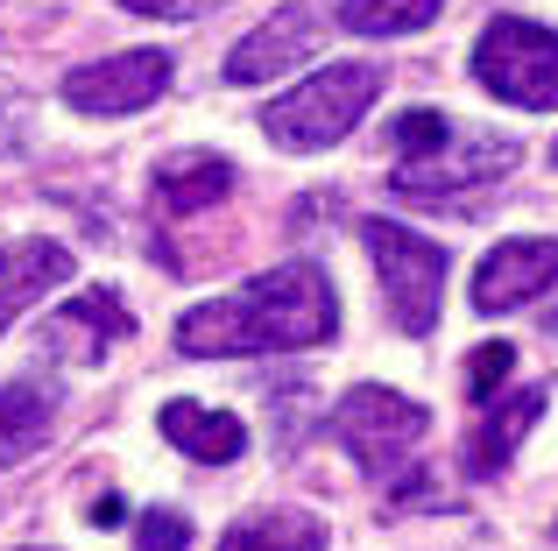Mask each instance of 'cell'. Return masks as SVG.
Listing matches in <instances>:
<instances>
[{
    "label": "cell",
    "instance_id": "3",
    "mask_svg": "<svg viewBox=\"0 0 558 551\" xmlns=\"http://www.w3.org/2000/svg\"><path fill=\"white\" fill-rule=\"evenodd\" d=\"M474 78L488 85L502 107L551 113L558 107V28L523 22V14L488 22L481 42H474Z\"/></svg>",
    "mask_w": 558,
    "mask_h": 551
},
{
    "label": "cell",
    "instance_id": "1",
    "mask_svg": "<svg viewBox=\"0 0 558 551\" xmlns=\"http://www.w3.org/2000/svg\"><path fill=\"white\" fill-rule=\"evenodd\" d=\"M332 332H340V297H332L326 269H312V262H283V269L255 276L247 290H233V297L191 304L178 318V346L205 360L326 346Z\"/></svg>",
    "mask_w": 558,
    "mask_h": 551
},
{
    "label": "cell",
    "instance_id": "13",
    "mask_svg": "<svg viewBox=\"0 0 558 551\" xmlns=\"http://www.w3.org/2000/svg\"><path fill=\"white\" fill-rule=\"evenodd\" d=\"M219 551H326V524L304 510H262L219 538Z\"/></svg>",
    "mask_w": 558,
    "mask_h": 551
},
{
    "label": "cell",
    "instance_id": "11",
    "mask_svg": "<svg viewBox=\"0 0 558 551\" xmlns=\"http://www.w3.org/2000/svg\"><path fill=\"white\" fill-rule=\"evenodd\" d=\"M537 417H545V389H509V403L474 431V445H466V474H502L509 453L531 439Z\"/></svg>",
    "mask_w": 558,
    "mask_h": 551
},
{
    "label": "cell",
    "instance_id": "7",
    "mask_svg": "<svg viewBox=\"0 0 558 551\" xmlns=\"http://www.w3.org/2000/svg\"><path fill=\"white\" fill-rule=\"evenodd\" d=\"M163 85H170V57L163 50H121V57H93V64L64 71V99L78 113H99V121L142 113Z\"/></svg>",
    "mask_w": 558,
    "mask_h": 551
},
{
    "label": "cell",
    "instance_id": "26",
    "mask_svg": "<svg viewBox=\"0 0 558 551\" xmlns=\"http://www.w3.org/2000/svg\"><path fill=\"white\" fill-rule=\"evenodd\" d=\"M0 269H8V262H0Z\"/></svg>",
    "mask_w": 558,
    "mask_h": 551
},
{
    "label": "cell",
    "instance_id": "12",
    "mask_svg": "<svg viewBox=\"0 0 558 551\" xmlns=\"http://www.w3.org/2000/svg\"><path fill=\"white\" fill-rule=\"evenodd\" d=\"M227 192H233V163L227 156H170V163L156 170V198H163L170 212H205Z\"/></svg>",
    "mask_w": 558,
    "mask_h": 551
},
{
    "label": "cell",
    "instance_id": "17",
    "mask_svg": "<svg viewBox=\"0 0 558 551\" xmlns=\"http://www.w3.org/2000/svg\"><path fill=\"white\" fill-rule=\"evenodd\" d=\"M14 283H8V304L0 311H14V304H28L36 290H50V283H64L71 276V255L57 248V241H22V255H14Z\"/></svg>",
    "mask_w": 558,
    "mask_h": 551
},
{
    "label": "cell",
    "instance_id": "6",
    "mask_svg": "<svg viewBox=\"0 0 558 551\" xmlns=\"http://www.w3.org/2000/svg\"><path fill=\"white\" fill-rule=\"evenodd\" d=\"M332 431H340V445L361 460V467L381 474V467H396V460H410V445L432 431V411L410 403V396H396V389H381V382H361V389H347Z\"/></svg>",
    "mask_w": 558,
    "mask_h": 551
},
{
    "label": "cell",
    "instance_id": "10",
    "mask_svg": "<svg viewBox=\"0 0 558 551\" xmlns=\"http://www.w3.org/2000/svg\"><path fill=\"white\" fill-rule=\"evenodd\" d=\"M163 439L178 445V453L205 460V467H227V460L247 453V425L233 411H205V403H163Z\"/></svg>",
    "mask_w": 558,
    "mask_h": 551
},
{
    "label": "cell",
    "instance_id": "16",
    "mask_svg": "<svg viewBox=\"0 0 558 551\" xmlns=\"http://www.w3.org/2000/svg\"><path fill=\"white\" fill-rule=\"evenodd\" d=\"M128 326H135V318H128L121 304L107 297V290H85V297H71L64 311L50 318V340H71V332H93V340H85V354H99L107 340H128Z\"/></svg>",
    "mask_w": 558,
    "mask_h": 551
},
{
    "label": "cell",
    "instance_id": "22",
    "mask_svg": "<svg viewBox=\"0 0 558 551\" xmlns=\"http://www.w3.org/2000/svg\"><path fill=\"white\" fill-rule=\"evenodd\" d=\"M121 510H128L121 495H99V502H93V524H99V530H113V524H121Z\"/></svg>",
    "mask_w": 558,
    "mask_h": 551
},
{
    "label": "cell",
    "instance_id": "23",
    "mask_svg": "<svg viewBox=\"0 0 558 551\" xmlns=\"http://www.w3.org/2000/svg\"><path fill=\"white\" fill-rule=\"evenodd\" d=\"M551 163H558V142H551Z\"/></svg>",
    "mask_w": 558,
    "mask_h": 551
},
{
    "label": "cell",
    "instance_id": "8",
    "mask_svg": "<svg viewBox=\"0 0 558 551\" xmlns=\"http://www.w3.org/2000/svg\"><path fill=\"white\" fill-rule=\"evenodd\" d=\"M312 42H318V14L304 8V0H283V8H276L269 22L255 28V36H241V42H233L227 78H233V85L283 78V71L298 64V57H312Z\"/></svg>",
    "mask_w": 558,
    "mask_h": 551
},
{
    "label": "cell",
    "instance_id": "9",
    "mask_svg": "<svg viewBox=\"0 0 558 551\" xmlns=\"http://www.w3.org/2000/svg\"><path fill=\"white\" fill-rule=\"evenodd\" d=\"M558 283V241L551 234H531V241H502L488 262L474 269V304L481 311H517L523 297Z\"/></svg>",
    "mask_w": 558,
    "mask_h": 551
},
{
    "label": "cell",
    "instance_id": "19",
    "mask_svg": "<svg viewBox=\"0 0 558 551\" xmlns=\"http://www.w3.org/2000/svg\"><path fill=\"white\" fill-rule=\"evenodd\" d=\"M446 135H452V121L438 107H410L403 121H396V149H403V156H424L432 142H446Z\"/></svg>",
    "mask_w": 558,
    "mask_h": 551
},
{
    "label": "cell",
    "instance_id": "18",
    "mask_svg": "<svg viewBox=\"0 0 558 551\" xmlns=\"http://www.w3.org/2000/svg\"><path fill=\"white\" fill-rule=\"evenodd\" d=\"M509 368H517V346H509V340H488L474 354V368H466V396H474V403H495V389H502Z\"/></svg>",
    "mask_w": 558,
    "mask_h": 551
},
{
    "label": "cell",
    "instance_id": "5",
    "mask_svg": "<svg viewBox=\"0 0 558 551\" xmlns=\"http://www.w3.org/2000/svg\"><path fill=\"white\" fill-rule=\"evenodd\" d=\"M523 163V149L509 135H460L452 127L446 142H432L424 156H403V170H396V192L403 198H417V206H446V198H466V192H481V184H502L509 170Z\"/></svg>",
    "mask_w": 558,
    "mask_h": 551
},
{
    "label": "cell",
    "instance_id": "15",
    "mask_svg": "<svg viewBox=\"0 0 558 551\" xmlns=\"http://www.w3.org/2000/svg\"><path fill=\"white\" fill-rule=\"evenodd\" d=\"M446 14V0H340V22L354 36H410V28H432Z\"/></svg>",
    "mask_w": 558,
    "mask_h": 551
},
{
    "label": "cell",
    "instance_id": "4",
    "mask_svg": "<svg viewBox=\"0 0 558 551\" xmlns=\"http://www.w3.org/2000/svg\"><path fill=\"white\" fill-rule=\"evenodd\" d=\"M361 241L375 255V283L389 297V318L410 340H424L438 326V297H446V248L396 220H361Z\"/></svg>",
    "mask_w": 558,
    "mask_h": 551
},
{
    "label": "cell",
    "instance_id": "24",
    "mask_svg": "<svg viewBox=\"0 0 558 551\" xmlns=\"http://www.w3.org/2000/svg\"><path fill=\"white\" fill-rule=\"evenodd\" d=\"M0 326H8V311H0Z\"/></svg>",
    "mask_w": 558,
    "mask_h": 551
},
{
    "label": "cell",
    "instance_id": "14",
    "mask_svg": "<svg viewBox=\"0 0 558 551\" xmlns=\"http://www.w3.org/2000/svg\"><path fill=\"white\" fill-rule=\"evenodd\" d=\"M43 439H50V396L36 382H8L0 389V474L22 467Z\"/></svg>",
    "mask_w": 558,
    "mask_h": 551
},
{
    "label": "cell",
    "instance_id": "25",
    "mask_svg": "<svg viewBox=\"0 0 558 551\" xmlns=\"http://www.w3.org/2000/svg\"><path fill=\"white\" fill-rule=\"evenodd\" d=\"M551 538H558V524H551Z\"/></svg>",
    "mask_w": 558,
    "mask_h": 551
},
{
    "label": "cell",
    "instance_id": "2",
    "mask_svg": "<svg viewBox=\"0 0 558 551\" xmlns=\"http://www.w3.org/2000/svg\"><path fill=\"white\" fill-rule=\"evenodd\" d=\"M375 93H381L375 64H326L304 85H290L283 99H269V107H262V127H269L276 149L312 156V149H332V142L354 135V121L375 107Z\"/></svg>",
    "mask_w": 558,
    "mask_h": 551
},
{
    "label": "cell",
    "instance_id": "21",
    "mask_svg": "<svg viewBox=\"0 0 558 551\" xmlns=\"http://www.w3.org/2000/svg\"><path fill=\"white\" fill-rule=\"evenodd\" d=\"M128 14H156V22H191V14H213L219 0H121Z\"/></svg>",
    "mask_w": 558,
    "mask_h": 551
},
{
    "label": "cell",
    "instance_id": "20",
    "mask_svg": "<svg viewBox=\"0 0 558 551\" xmlns=\"http://www.w3.org/2000/svg\"><path fill=\"white\" fill-rule=\"evenodd\" d=\"M135 544H142V551H184V544H191V524H184L178 510H149V516L135 524Z\"/></svg>",
    "mask_w": 558,
    "mask_h": 551
}]
</instances>
